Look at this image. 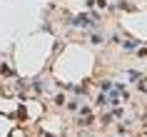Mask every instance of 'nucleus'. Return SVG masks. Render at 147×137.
<instances>
[{
	"mask_svg": "<svg viewBox=\"0 0 147 137\" xmlns=\"http://www.w3.org/2000/svg\"><path fill=\"white\" fill-rule=\"evenodd\" d=\"M72 25H78V28H87V25H92V28H95L97 23H90L85 15H80V18H75V23H72Z\"/></svg>",
	"mask_w": 147,
	"mask_h": 137,
	"instance_id": "f257e3e1",
	"label": "nucleus"
}]
</instances>
